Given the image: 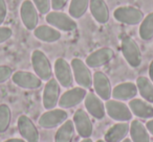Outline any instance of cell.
Returning a JSON list of instances; mask_svg holds the SVG:
<instances>
[{
	"label": "cell",
	"instance_id": "15",
	"mask_svg": "<svg viewBox=\"0 0 153 142\" xmlns=\"http://www.w3.org/2000/svg\"><path fill=\"white\" fill-rule=\"evenodd\" d=\"M114 57V51L110 47H102L91 52L85 60L89 68H99L108 64Z\"/></svg>",
	"mask_w": 153,
	"mask_h": 142
},
{
	"label": "cell",
	"instance_id": "6",
	"mask_svg": "<svg viewBox=\"0 0 153 142\" xmlns=\"http://www.w3.org/2000/svg\"><path fill=\"white\" fill-rule=\"evenodd\" d=\"M106 113L111 119L117 122H128L132 119L133 114L130 111L129 107L123 102L115 99H109L105 102Z\"/></svg>",
	"mask_w": 153,
	"mask_h": 142
},
{
	"label": "cell",
	"instance_id": "25",
	"mask_svg": "<svg viewBox=\"0 0 153 142\" xmlns=\"http://www.w3.org/2000/svg\"><path fill=\"white\" fill-rule=\"evenodd\" d=\"M137 91L144 100L153 104V83L146 77H138L136 79Z\"/></svg>",
	"mask_w": 153,
	"mask_h": 142
},
{
	"label": "cell",
	"instance_id": "13",
	"mask_svg": "<svg viewBox=\"0 0 153 142\" xmlns=\"http://www.w3.org/2000/svg\"><path fill=\"white\" fill-rule=\"evenodd\" d=\"M87 95L86 89L82 87H74L65 91L59 99V106L61 109H70L80 104Z\"/></svg>",
	"mask_w": 153,
	"mask_h": 142
},
{
	"label": "cell",
	"instance_id": "30",
	"mask_svg": "<svg viewBox=\"0 0 153 142\" xmlns=\"http://www.w3.org/2000/svg\"><path fill=\"white\" fill-rule=\"evenodd\" d=\"M13 69L7 65H0V84L5 83L12 79L13 75Z\"/></svg>",
	"mask_w": 153,
	"mask_h": 142
},
{
	"label": "cell",
	"instance_id": "7",
	"mask_svg": "<svg viewBox=\"0 0 153 142\" xmlns=\"http://www.w3.org/2000/svg\"><path fill=\"white\" fill-rule=\"evenodd\" d=\"M53 73L56 79L63 88H70L74 84V73L70 64L63 57H59L53 64Z\"/></svg>",
	"mask_w": 153,
	"mask_h": 142
},
{
	"label": "cell",
	"instance_id": "5",
	"mask_svg": "<svg viewBox=\"0 0 153 142\" xmlns=\"http://www.w3.org/2000/svg\"><path fill=\"white\" fill-rule=\"evenodd\" d=\"M113 18L117 22L127 25H137L140 24L145 18L144 13L140 9L131 5L119 7L113 11Z\"/></svg>",
	"mask_w": 153,
	"mask_h": 142
},
{
	"label": "cell",
	"instance_id": "21",
	"mask_svg": "<svg viewBox=\"0 0 153 142\" xmlns=\"http://www.w3.org/2000/svg\"><path fill=\"white\" fill-rule=\"evenodd\" d=\"M33 32L35 38L45 43H55L61 39L60 30L51 25H39Z\"/></svg>",
	"mask_w": 153,
	"mask_h": 142
},
{
	"label": "cell",
	"instance_id": "23",
	"mask_svg": "<svg viewBox=\"0 0 153 142\" xmlns=\"http://www.w3.org/2000/svg\"><path fill=\"white\" fill-rule=\"evenodd\" d=\"M130 139L132 142H150V133L140 120H132L130 123Z\"/></svg>",
	"mask_w": 153,
	"mask_h": 142
},
{
	"label": "cell",
	"instance_id": "29",
	"mask_svg": "<svg viewBox=\"0 0 153 142\" xmlns=\"http://www.w3.org/2000/svg\"><path fill=\"white\" fill-rule=\"evenodd\" d=\"M35 7L42 15H47L51 10V0H33Z\"/></svg>",
	"mask_w": 153,
	"mask_h": 142
},
{
	"label": "cell",
	"instance_id": "17",
	"mask_svg": "<svg viewBox=\"0 0 153 142\" xmlns=\"http://www.w3.org/2000/svg\"><path fill=\"white\" fill-rule=\"evenodd\" d=\"M84 104H85L87 113L91 115L92 117L99 119V120L105 117V115H106L105 104L103 102V99H101L96 93H94V92L87 93L85 99H84Z\"/></svg>",
	"mask_w": 153,
	"mask_h": 142
},
{
	"label": "cell",
	"instance_id": "19",
	"mask_svg": "<svg viewBox=\"0 0 153 142\" xmlns=\"http://www.w3.org/2000/svg\"><path fill=\"white\" fill-rule=\"evenodd\" d=\"M89 11L94 19L98 23L106 24L109 21L110 12L105 0H90Z\"/></svg>",
	"mask_w": 153,
	"mask_h": 142
},
{
	"label": "cell",
	"instance_id": "34",
	"mask_svg": "<svg viewBox=\"0 0 153 142\" xmlns=\"http://www.w3.org/2000/svg\"><path fill=\"white\" fill-rule=\"evenodd\" d=\"M145 125H146V127H147V129H148L149 133L153 136V118L150 119V120H149Z\"/></svg>",
	"mask_w": 153,
	"mask_h": 142
},
{
	"label": "cell",
	"instance_id": "24",
	"mask_svg": "<svg viewBox=\"0 0 153 142\" xmlns=\"http://www.w3.org/2000/svg\"><path fill=\"white\" fill-rule=\"evenodd\" d=\"M74 123L72 120L67 119L60 125L55 135V142H72L74 137Z\"/></svg>",
	"mask_w": 153,
	"mask_h": 142
},
{
	"label": "cell",
	"instance_id": "38",
	"mask_svg": "<svg viewBox=\"0 0 153 142\" xmlns=\"http://www.w3.org/2000/svg\"><path fill=\"white\" fill-rule=\"evenodd\" d=\"M122 142H132V141H131V139H129V138H125Z\"/></svg>",
	"mask_w": 153,
	"mask_h": 142
},
{
	"label": "cell",
	"instance_id": "37",
	"mask_svg": "<svg viewBox=\"0 0 153 142\" xmlns=\"http://www.w3.org/2000/svg\"><path fill=\"white\" fill-rule=\"evenodd\" d=\"M81 142H94V141H92V140L90 139V138H84V139L82 140Z\"/></svg>",
	"mask_w": 153,
	"mask_h": 142
},
{
	"label": "cell",
	"instance_id": "27",
	"mask_svg": "<svg viewBox=\"0 0 153 142\" xmlns=\"http://www.w3.org/2000/svg\"><path fill=\"white\" fill-rule=\"evenodd\" d=\"M138 35L144 41H150L153 39V13H149L140 22Z\"/></svg>",
	"mask_w": 153,
	"mask_h": 142
},
{
	"label": "cell",
	"instance_id": "33",
	"mask_svg": "<svg viewBox=\"0 0 153 142\" xmlns=\"http://www.w3.org/2000/svg\"><path fill=\"white\" fill-rule=\"evenodd\" d=\"M68 0H51V9L53 11H61L67 4Z\"/></svg>",
	"mask_w": 153,
	"mask_h": 142
},
{
	"label": "cell",
	"instance_id": "11",
	"mask_svg": "<svg viewBox=\"0 0 153 142\" xmlns=\"http://www.w3.org/2000/svg\"><path fill=\"white\" fill-rule=\"evenodd\" d=\"M20 18L26 29L34 30L39 23V12L34 2L30 0H24L20 7Z\"/></svg>",
	"mask_w": 153,
	"mask_h": 142
},
{
	"label": "cell",
	"instance_id": "10",
	"mask_svg": "<svg viewBox=\"0 0 153 142\" xmlns=\"http://www.w3.org/2000/svg\"><path fill=\"white\" fill-rule=\"evenodd\" d=\"M12 81L16 86L26 90H36L42 86V79L35 73L19 70L12 75Z\"/></svg>",
	"mask_w": 153,
	"mask_h": 142
},
{
	"label": "cell",
	"instance_id": "31",
	"mask_svg": "<svg viewBox=\"0 0 153 142\" xmlns=\"http://www.w3.org/2000/svg\"><path fill=\"white\" fill-rule=\"evenodd\" d=\"M13 36V30L7 26H0V44L7 42Z\"/></svg>",
	"mask_w": 153,
	"mask_h": 142
},
{
	"label": "cell",
	"instance_id": "4",
	"mask_svg": "<svg viewBox=\"0 0 153 142\" xmlns=\"http://www.w3.org/2000/svg\"><path fill=\"white\" fill-rule=\"evenodd\" d=\"M46 22L51 26L55 27L60 32H74L78 28V23L74 18L70 17L68 14L63 13L61 11L49 12L45 18Z\"/></svg>",
	"mask_w": 153,
	"mask_h": 142
},
{
	"label": "cell",
	"instance_id": "20",
	"mask_svg": "<svg viewBox=\"0 0 153 142\" xmlns=\"http://www.w3.org/2000/svg\"><path fill=\"white\" fill-rule=\"evenodd\" d=\"M130 111L136 117L143 119H152L153 118V106L150 102H146L140 98H133L128 104Z\"/></svg>",
	"mask_w": 153,
	"mask_h": 142
},
{
	"label": "cell",
	"instance_id": "26",
	"mask_svg": "<svg viewBox=\"0 0 153 142\" xmlns=\"http://www.w3.org/2000/svg\"><path fill=\"white\" fill-rule=\"evenodd\" d=\"M89 1L90 0H71L68 9V15L74 20L82 18L89 9Z\"/></svg>",
	"mask_w": 153,
	"mask_h": 142
},
{
	"label": "cell",
	"instance_id": "8",
	"mask_svg": "<svg viewBox=\"0 0 153 142\" xmlns=\"http://www.w3.org/2000/svg\"><path fill=\"white\" fill-rule=\"evenodd\" d=\"M68 119V114L64 109H53L47 110L40 116L38 123L43 129H55L60 127Z\"/></svg>",
	"mask_w": 153,
	"mask_h": 142
},
{
	"label": "cell",
	"instance_id": "35",
	"mask_svg": "<svg viewBox=\"0 0 153 142\" xmlns=\"http://www.w3.org/2000/svg\"><path fill=\"white\" fill-rule=\"evenodd\" d=\"M149 77H150L151 82L153 83V60L151 61L150 65H149Z\"/></svg>",
	"mask_w": 153,
	"mask_h": 142
},
{
	"label": "cell",
	"instance_id": "12",
	"mask_svg": "<svg viewBox=\"0 0 153 142\" xmlns=\"http://www.w3.org/2000/svg\"><path fill=\"white\" fill-rule=\"evenodd\" d=\"M72 121L74 123L76 132L82 138H90L94 132V124L89 117V114L83 109H78L74 112Z\"/></svg>",
	"mask_w": 153,
	"mask_h": 142
},
{
	"label": "cell",
	"instance_id": "16",
	"mask_svg": "<svg viewBox=\"0 0 153 142\" xmlns=\"http://www.w3.org/2000/svg\"><path fill=\"white\" fill-rule=\"evenodd\" d=\"M92 85L96 94L103 100H109L112 95V87L109 77L102 71H96L94 73Z\"/></svg>",
	"mask_w": 153,
	"mask_h": 142
},
{
	"label": "cell",
	"instance_id": "28",
	"mask_svg": "<svg viewBox=\"0 0 153 142\" xmlns=\"http://www.w3.org/2000/svg\"><path fill=\"white\" fill-rule=\"evenodd\" d=\"M12 122V110L7 104H0V133H5Z\"/></svg>",
	"mask_w": 153,
	"mask_h": 142
},
{
	"label": "cell",
	"instance_id": "14",
	"mask_svg": "<svg viewBox=\"0 0 153 142\" xmlns=\"http://www.w3.org/2000/svg\"><path fill=\"white\" fill-rule=\"evenodd\" d=\"M17 127L21 137L26 142H39L40 133H39L35 123L28 116L20 115L17 121Z\"/></svg>",
	"mask_w": 153,
	"mask_h": 142
},
{
	"label": "cell",
	"instance_id": "22",
	"mask_svg": "<svg viewBox=\"0 0 153 142\" xmlns=\"http://www.w3.org/2000/svg\"><path fill=\"white\" fill-rule=\"evenodd\" d=\"M130 124L128 122H119L110 127L105 134L106 142H122L129 134Z\"/></svg>",
	"mask_w": 153,
	"mask_h": 142
},
{
	"label": "cell",
	"instance_id": "18",
	"mask_svg": "<svg viewBox=\"0 0 153 142\" xmlns=\"http://www.w3.org/2000/svg\"><path fill=\"white\" fill-rule=\"evenodd\" d=\"M137 93L138 91L136 84L132 83V82H126V83L119 84L113 88L111 97L115 100L126 102V100H131L135 98Z\"/></svg>",
	"mask_w": 153,
	"mask_h": 142
},
{
	"label": "cell",
	"instance_id": "39",
	"mask_svg": "<svg viewBox=\"0 0 153 142\" xmlns=\"http://www.w3.org/2000/svg\"><path fill=\"white\" fill-rule=\"evenodd\" d=\"M96 142H106L105 140H102V139H99V140H97Z\"/></svg>",
	"mask_w": 153,
	"mask_h": 142
},
{
	"label": "cell",
	"instance_id": "9",
	"mask_svg": "<svg viewBox=\"0 0 153 142\" xmlns=\"http://www.w3.org/2000/svg\"><path fill=\"white\" fill-rule=\"evenodd\" d=\"M60 92H61V88L57 79L51 77L49 81L46 82L42 95V104L45 110H53L58 106L60 99Z\"/></svg>",
	"mask_w": 153,
	"mask_h": 142
},
{
	"label": "cell",
	"instance_id": "1",
	"mask_svg": "<svg viewBox=\"0 0 153 142\" xmlns=\"http://www.w3.org/2000/svg\"><path fill=\"white\" fill-rule=\"evenodd\" d=\"M32 65L35 74L42 81L47 82L53 77V67L47 55L42 50L36 49L32 52Z\"/></svg>",
	"mask_w": 153,
	"mask_h": 142
},
{
	"label": "cell",
	"instance_id": "3",
	"mask_svg": "<svg viewBox=\"0 0 153 142\" xmlns=\"http://www.w3.org/2000/svg\"><path fill=\"white\" fill-rule=\"evenodd\" d=\"M74 79L80 87L84 89H89L92 86L94 82V75H92L90 68L86 65V63L81 59H72L70 62Z\"/></svg>",
	"mask_w": 153,
	"mask_h": 142
},
{
	"label": "cell",
	"instance_id": "32",
	"mask_svg": "<svg viewBox=\"0 0 153 142\" xmlns=\"http://www.w3.org/2000/svg\"><path fill=\"white\" fill-rule=\"evenodd\" d=\"M7 16V4L5 0H0V26L4 23Z\"/></svg>",
	"mask_w": 153,
	"mask_h": 142
},
{
	"label": "cell",
	"instance_id": "36",
	"mask_svg": "<svg viewBox=\"0 0 153 142\" xmlns=\"http://www.w3.org/2000/svg\"><path fill=\"white\" fill-rule=\"evenodd\" d=\"M3 142H26L24 139H19V138H12V139H7Z\"/></svg>",
	"mask_w": 153,
	"mask_h": 142
},
{
	"label": "cell",
	"instance_id": "2",
	"mask_svg": "<svg viewBox=\"0 0 153 142\" xmlns=\"http://www.w3.org/2000/svg\"><path fill=\"white\" fill-rule=\"evenodd\" d=\"M121 49L124 59L132 68H137L140 66L143 61V55L138 44L133 38L125 36L122 39Z\"/></svg>",
	"mask_w": 153,
	"mask_h": 142
}]
</instances>
